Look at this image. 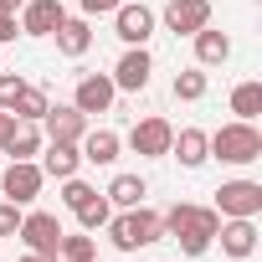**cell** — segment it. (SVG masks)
I'll return each mask as SVG.
<instances>
[{"mask_svg": "<svg viewBox=\"0 0 262 262\" xmlns=\"http://www.w3.org/2000/svg\"><path fill=\"white\" fill-rule=\"evenodd\" d=\"M160 221H165V236H175L185 257H206V252L216 247V226H221L216 206H195V201H175V206H170V211H165Z\"/></svg>", "mask_w": 262, "mask_h": 262, "instance_id": "obj_1", "label": "cell"}, {"mask_svg": "<svg viewBox=\"0 0 262 262\" xmlns=\"http://www.w3.org/2000/svg\"><path fill=\"white\" fill-rule=\"evenodd\" d=\"M206 149H211V160H221V165H257V160H262V128L231 118V123L216 128V134H206Z\"/></svg>", "mask_w": 262, "mask_h": 262, "instance_id": "obj_2", "label": "cell"}, {"mask_svg": "<svg viewBox=\"0 0 262 262\" xmlns=\"http://www.w3.org/2000/svg\"><path fill=\"white\" fill-rule=\"evenodd\" d=\"M108 242L118 247V252H139V247H155L160 236H165V221H160V211H149V206H128V211H118V216H108Z\"/></svg>", "mask_w": 262, "mask_h": 262, "instance_id": "obj_3", "label": "cell"}, {"mask_svg": "<svg viewBox=\"0 0 262 262\" xmlns=\"http://www.w3.org/2000/svg\"><path fill=\"white\" fill-rule=\"evenodd\" d=\"M155 26H160V16L144 6V0H123V6L113 11V36H118L123 47H149Z\"/></svg>", "mask_w": 262, "mask_h": 262, "instance_id": "obj_4", "label": "cell"}, {"mask_svg": "<svg viewBox=\"0 0 262 262\" xmlns=\"http://www.w3.org/2000/svg\"><path fill=\"white\" fill-rule=\"evenodd\" d=\"M41 185H47V175H41L36 160H11L6 170H0V195L16 201V206H31L41 195Z\"/></svg>", "mask_w": 262, "mask_h": 262, "instance_id": "obj_5", "label": "cell"}, {"mask_svg": "<svg viewBox=\"0 0 262 262\" xmlns=\"http://www.w3.org/2000/svg\"><path fill=\"white\" fill-rule=\"evenodd\" d=\"M170 139H175V128L160 113H149V118H139L134 128H128V149H134L139 160H165L170 155Z\"/></svg>", "mask_w": 262, "mask_h": 262, "instance_id": "obj_6", "label": "cell"}, {"mask_svg": "<svg viewBox=\"0 0 262 262\" xmlns=\"http://www.w3.org/2000/svg\"><path fill=\"white\" fill-rule=\"evenodd\" d=\"M16 236L26 242V252H41V257H57V242H62V221L52 211H21V226Z\"/></svg>", "mask_w": 262, "mask_h": 262, "instance_id": "obj_7", "label": "cell"}, {"mask_svg": "<svg viewBox=\"0 0 262 262\" xmlns=\"http://www.w3.org/2000/svg\"><path fill=\"white\" fill-rule=\"evenodd\" d=\"M108 77H113L118 93H144L149 77H155V57H149V47H123V57L113 62Z\"/></svg>", "mask_w": 262, "mask_h": 262, "instance_id": "obj_8", "label": "cell"}, {"mask_svg": "<svg viewBox=\"0 0 262 262\" xmlns=\"http://www.w3.org/2000/svg\"><path fill=\"white\" fill-rule=\"evenodd\" d=\"M113 98H118V88H113V77L108 72H82L77 77V88H72V108L77 113H108L113 108Z\"/></svg>", "mask_w": 262, "mask_h": 262, "instance_id": "obj_9", "label": "cell"}, {"mask_svg": "<svg viewBox=\"0 0 262 262\" xmlns=\"http://www.w3.org/2000/svg\"><path fill=\"white\" fill-rule=\"evenodd\" d=\"M216 242H221V252H226L231 262H247V257L257 252V216H221Z\"/></svg>", "mask_w": 262, "mask_h": 262, "instance_id": "obj_10", "label": "cell"}, {"mask_svg": "<svg viewBox=\"0 0 262 262\" xmlns=\"http://www.w3.org/2000/svg\"><path fill=\"white\" fill-rule=\"evenodd\" d=\"M41 134H47V144H77L88 134V113H77L72 103H52L41 113Z\"/></svg>", "mask_w": 262, "mask_h": 262, "instance_id": "obj_11", "label": "cell"}, {"mask_svg": "<svg viewBox=\"0 0 262 262\" xmlns=\"http://www.w3.org/2000/svg\"><path fill=\"white\" fill-rule=\"evenodd\" d=\"M216 216H262V185L257 180H226L216 190Z\"/></svg>", "mask_w": 262, "mask_h": 262, "instance_id": "obj_12", "label": "cell"}, {"mask_svg": "<svg viewBox=\"0 0 262 262\" xmlns=\"http://www.w3.org/2000/svg\"><path fill=\"white\" fill-rule=\"evenodd\" d=\"M160 21H165V31H175V36H195L201 26H211V0H170Z\"/></svg>", "mask_w": 262, "mask_h": 262, "instance_id": "obj_13", "label": "cell"}, {"mask_svg": "<svg viewBox=\"0 0 262 262\" xmlns=\"http://www.w3.org/2000/svg\"><path fill=\"white\" fill-rule=\"evenodd\" d=\"M62 16H67L62 0H26L21 16H16V26H21V36H52L62 26Z\"/></svg>", "mask_w": 262, "mask_h": 262, "instance_id": "obj_14", "label": "cell"}, {"mask_svg": "<svg viewBox=\"0 0 262 262\" xmlns=\"http://www.w3.org/2000/svg\"><path fill=\"white\" fill-rule=\"evenodd\" d=\"M57 36V52L62 57H88V47H93V26H88V16H62V26L52 31Z\"/></svg>", "mask_w": 262, "mask_h": 262, "instance_id": "obj_15", "label": "cell"}, {"mask_svg": "<svg viewBox=\"0 0 262 262\" xmlns=\"http://www.w3.org/2000/svg\"><path fill=\"white\" fill-rule=\"evenodd\" d=\"M77 149H82V165H113L123 139L113 134V128H88V134L77 139Z\"/></svg>", "mask_w": 262, "mask_h": 262, "instance_id": "obj_16", "label": "cell"}, {"mask_svg": "<svg viewBox=\"0 0 262 262\" xmlns=\"http://www.w3.org/2000/svg\"><path fill=\"white\" fill-rule=\"evenodd\" d=\"M41 175H52V180H67V175H77L82 170V149L77 144H41Z\"/></svg>", "mask_w": 262, "mask_h": 262, "instance_id": "obj_17", "label": "cell"}, {"mask_svg": "<svg viewBox=\"0 0 262 262\" xmlns=\"http://www.w3.org/2000/svg\"><path fill=\"white\" fill-rule=\"evenodd\" d=\"M170 155L180 160V170H201V165L211 160V149H206V128H180V134L170 139Z\"/></svg>", "mask_w": 262, "mask_h": 262, "instance_id": "obj_18", "label": "cell"}, {"mask_svg": "<svg viewBox=\"0 0 262 262\" xmlns=\"http://www.w3.org/2000/svg\"><path fill=\"white\" fill-rule=\"evenodd\" d=\"M190 41H195V67H221V62L231 57V36L216 31V26H201Z\"/></svg>", "mask_w": 262, "mask_h": 262, "instance_id": "obj_19", "label": "cell"}, {"mask_svg": "<svg viewBox=\"0 0 262 262\" xmlns=\"http://www.w3.org/2000/svg\"><path fill=\"white\" fill-rule=\"evenodd\" d=\"M41 144H47V134H41V123H26V118H16V128H11V139L0 144L11 160H36L41 155Z\"/></svg>", "mask_w": 262, "mask_h": 262, "instance_id": "obj_20", "label": "cell"}, {"mask_svg": "<svg viewBox=\"0 0 262 262\" xmlns=\"http://www.w3.org/2000/svg\"><path fill=\"white\" fill-rule=\"evenodd\" d=\"M103 195H108V206L128 211V206H144L149 185H144V175H128V170H123V175H113V180H108V190H103Z\"/></svg>", "mask_w": 262, "mask_h": 262, "instance_id": "obj_21", "label": "cell"}, {"mask_svg": "<svg viewBox=\"0 0 262 262\" xmlns=\"http://www.w3.org/2000/svg\"><path fill=\"white\" fill-rule=\"evenodd\" d=\"M231 113H236L242 123H257V118H262V82H257V77H247V82L231 88Z\"/></svg>", "mask_w": 262, "mask_h": 262, "instance_id": "obj_22", "label": "cell"}, {"mask_svg": "<svg viewBox=\"0 0 262 262\" xmlns=\"http://www.w3.org/2000/svg\"><path fill=\"white\" fill-rule=\"evenodd\" d=\"M206 88H211L206 67H185V72H175V82H170V93H175L180 103H201V98H206Z\"/></svg>", "mask_w": 262, "mask_h": 262, "instance_id": "obj_23", "label": "cell"}, {"mask_svg": "<svg viewBox=\"0 0 262 262\" xmlns=\"http://www.w3.org/2000/svg\"><path fill=\"white\" fill-rule=\"evenodd\" d=\"M72 216H77V226H82V231H103V226H108V216H113V206H108V195L98 190V195H93V201H82Z\"/></svg>", "mask_w": 262, "mask_h": 262, "instance_id": "obj_24", "label": "cell"}, {"mask_svg": "<svg viewBox=\"0 0 262 262\" xmlns=\"http://www.w3.org/2000/svg\"><path fill=\"white\" fill-rule=\"evenodd\" d=\"M57 257H62V262H93V257H98V242H93V231H77V236H67V231H62V242H57Z\"/></svg>", "mask_w": 262, "mask_h": 262, "instance_id": "obj_25", "label": "cell"}, {"mask_svg": "<svg viewBox=\"0 0 262 262\" xmlns=\"http://www.w3.org/2000/svg\"><path fill=\"white\" fill-rule=\"evenodd\" d=\"M47 108H52L47 88H31V82H26V93L16 98V108H11V113H16V118H26V123H41V113H47Z\"/></svg>", "mask_w": 262, "mask_h": 262, "instance_id": "obj_26", "label": "cell"}, {"mask_svg": "<svg viewBox=\"0 0 262 262\" xmlns=\"http://www.w3.org/2000/svg\"><path fill=\"white\" fill-rule=\"evenodd\" d=\"M93 195H98V190H93L88 180H77V175H67V180H62V206H67V211H77V206H82V201H93Z\"/></svg>", "mask_w": 262, "mask_h": 262, "instance_id": "obj_27", "label": "cell"}, {"mask_svg": "<svg viewBox=\"0 0 262 262\" xmlns=\"http://www.w3.org/2000/svg\"><path fill=\"white\" fill-rule=\"evenodd\" d=\"M21 93H26V77H21V72H0V108L11 113Z\"/></svg>", "mask_w": 262, "mask_h": 262, "instance_id": "obj_28", "label": "cell"}, {"mask_svg": "<svg viewBox=\"0 0 262 262\" xmlns=\"http://www.w3.org/2000/svg\"><path fill=\"white\" fill-rule=\"evenodd\" d=\"M21 211H26V206H16V201H0V236H16V226H21Z\"/></svg>", "mask_w": 262, "mask_h": 262, "instance_id": "obj_29", "label": "cell"}, {"mask_svg": "<svg viewBox=\"0 0 262 262\" xmlns=\"http://www.w3.org/2000/svg\"><path fill=\"white\" fill-rule=\"evenodd\" d=\"M77 6H82V16H113L123 0H77Z\"/></svg>", "mask_w": 262, "mask_h": 262, "instance_id": "obj_30", "label": "cell"}, {"mask_svg": "<svg viewBox=\"0 0 262 262\" xmlns=\"http://www.w3.org/2000/svg\"><path fill=\"white\" fill-rule=\"evenodd\" d=\"M16 11H6V6H0V47H6V41H16Z\"/></svg>", "mask_w": 262, "mask_h": 262, "instance_id": "obj_31", "label": "cell"}, {"mask_svg": "<svg viewBox=\"0 0 262 262\" xmlns=\"http://www.w3.org/2000/svg\"><path fill=\"white\" fill-rule=\"evenodd\" d=\"M11 128H16V113H6V108H0V144L11 139Z\"/></svg>", "mask_w": 262, "mask_h": 262, "instance_id": "obj_32", "label": "cell"}, {"mask_svg": "<svg viewBox=\"0 0 262 262\" xmlns=\"http://www.w3.org/2000/svg\"><path fill=\"white\" fill-rule=\"evenodd\" d=\"M21 262H62V257H41V252H26Z\"/></svg>", "mask_w": 262, "mask_h": 262, "instance_id": "obj_33", "label": "cell"}, {"mask_svg": "<svg viewBox=\"0 0 262 262\" xmlns=\"http://www.w3.org/2000/svg\"><path fill=\"white\" fill-rule=\"evenodd\" d=\"M0 6H6V11H21V6H26V0H0Z\"/></svg>", "mask_w": 262, "mask_h": 262, "instance_id": "obj_34", "label": "cell"}]
</instances>
